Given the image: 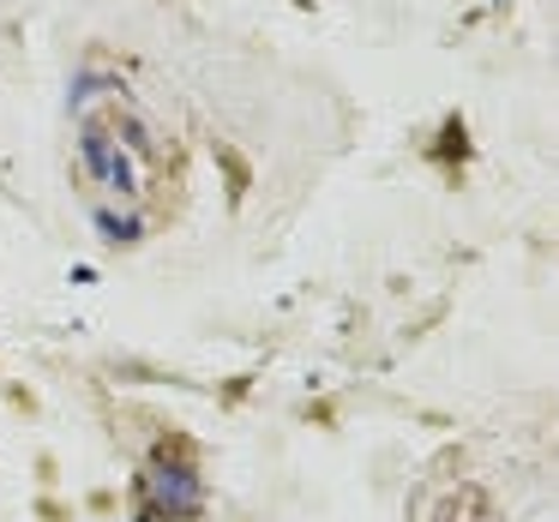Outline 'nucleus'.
<instances>
[{
  "label": "nucleus",
  "instance_id": "2",
  "mask_svg": "<svg viewBox=\"0 0 559 522\" xmlns=\"http://www.w3.org/2000/svg\"><path fill=\"white\" fill-rule=\"evenodd\" d=\"M97 229L109 234V241H133L139 222H133V217H115V210H97Z\"/></svg>",
  "mask_w": 559,
  "mask_h": 522
},
{
  "label": "nucleus",
  "instance_id": "1",
  "mask_svg": "<svg viewBox=\"0 0 559 522\" xmlns=\"http://www.w3.org/2000/svg\"><path fill=\"white\" fill-rule=\"evenodd\" d=\"M151 498H157V510H169V517H193V510L205 505L199 474L181 469V462H163V469L151 474Z\"/></svg>",
  "mask_w": 559,
  "mask_h": 522
}]
</instances>
